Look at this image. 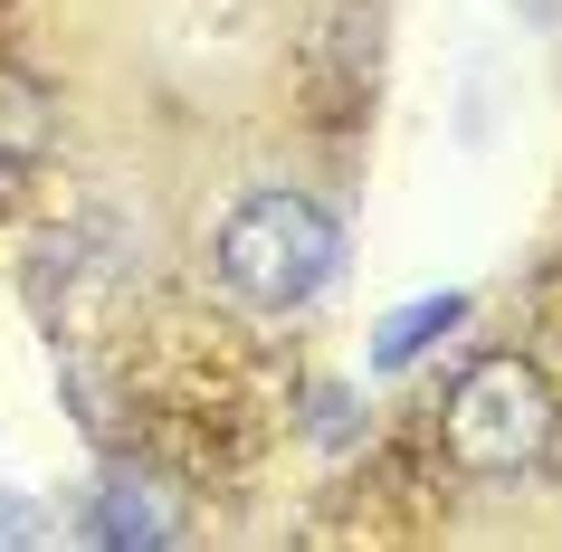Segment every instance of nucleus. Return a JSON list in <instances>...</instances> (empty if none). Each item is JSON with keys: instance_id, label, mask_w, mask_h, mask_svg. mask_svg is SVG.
Returning a JSON list of instances; mask_svg holds the SVG:
<instances>
[{"instance_id": "f257e3e1", "label": "nucleus", "mask_w": 562, "mask_h": 552, "mask_svg": "<svg viewBox=\"0 0 562 552\" xmlns=\"http://www.w3.org/2000/svg\"><path fill=\"white\" fill-rule=\"evenodd\" d=\"M344 267V229H334L325 201L305 191H248V201L220 219V286L258 315H296L334 286Z\"/></svg>"}, {"instance_id": "f03ea898", "label": "nucleus", "mask_w": 562, "mask_h": 552, "mask_svg": "<svg viewBox=\"0 0 562 552\" xmlns=\"http://www.w3.org/2000/svg\"><path fill=\"white\" fill-rule=\"evenodd\" d=\"M439 438L468 476H525L553 448V381L533 372L525 352H486V362L458 372V391L439 409Z\"/></svg>"}, {"instance_id": "7ed1b4c3", "label": "nucleus", "mask_w": 562, "mask_h": 552, "mask_svg": "<svg viewBox=\"0 0 562 552\" xmlns=\"http://www.w3.org/2000/svg\"><path fill=\"white\" fill-rule=\"evenodd\" d=\"M48 153V95L30 77H0V172H20Z\"/></svg>"}, {"instance_id": "20e7f679", "label": "nucleus", "mask_w": 562, "mask_h": 552, "mask_svg": "<svg viewBox=\"0 0 562 552\" xmlns=\"http://www.w3.org/2000/svg\"><path fill=\"white\" fill-rule=\"evenodd\" d=\"M458 315H468V295H419V305H401V315L382 324V343H372V362H382V372L419 362V343H429V334H448Z\"/></svg>"}, {"instance_id": "39448f33", "label": "nucleus", "mask_w": 562, "mask_h": 552, "mask_svg": "<svg viewBox=\"0 0 562 552\" xmlns=\"http://www.w3.org/2000/svg\"><path fill=\"white\" fill-rule=\"evenodd\" d=\"M162 533H172V523L134 495V476H124V486H105V505H95V543H162Z\"/></svg>"}, {"instance_id": "423d86ee", "label": "nucleus", "mask_w": 562, "mask_h": 552, "mask_svg": "<svg viewBox=\"0 0 562 552\" xmlns=\"http://www.w3.org/2000/svg\"><path fill=\"white\" fill-rule=\"evenodd\" d=\"M0 543H38V515H30V505H0Z\"/></svg>"}]
</instances>
